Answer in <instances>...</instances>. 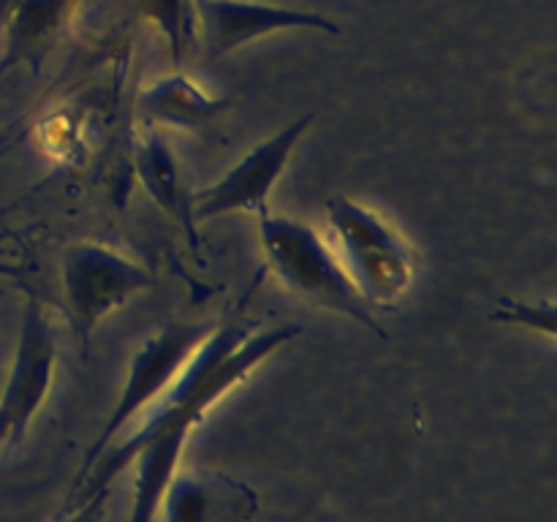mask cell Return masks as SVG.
I'll return each instance as SVG.
<instances>
[{"instance_id":"cell-4","label":"cell","mask_w":557,"mask_h":522,"mask_svg":"<svg viewBox=\"0 0 557 522\" xmlns=\"http://www.w3.org/2000/svg\"><path fill=\"white\" fill-rule=\"evenodd\" d=\"M215 330L207 321H172V324L161 326L152 337H147L136 353L131 357L128 364V378H125L123 391H120L117 402L109 411L107 422H103L101 433L96 435L92 446L87 449L85 462L76 471L74 484L71 489L79 487L82 478L87 476L92 465H96L98 457L112 446V440L123 433L125 424L136 417L139 411L150 408L163 391L172 386V381L177 378L180 370L188 364V359L194 357L196 348L205 343V337Z\"/></svg>"},{"instance_id":"cell-6","label":"cell","mask_w":557,"mask_h":522,"mask_svg":"<svg viewBox=\"0 0 557 522\" xmlns=\"http://www.w3.org/2000/svg\"><path fill=\"white\" fill-rule=\"evenodd\" d=\"M58 364V337L38 299H27L20 321L14 362L0 395V446L20 444L47 402Z\"/></svg>"},{"instance_id":"cell-8","label":"cell","mask_w":557,"mask_h":522,"mask_svg":"<svg viewBox=\"0 0 557 522\" xmlns=\"http://www.w3.org/2000/svg\"><path fill=\"white\" fill-rule=\"evenodd\" d=\"M199 33L205 36V58L218 60L245 44L283 30H321L337 36L341 25L319 11L288 5L250 3V0H194Z\"/></svg>"},{"instance_id":"cell-12","label":"cell","mask_w":557,"mask_h":522,"mask_svg":"<svg viewBox=\"0 0 557 522\" xmlns=\"http://www.w3.org/2000/svg\"><path fill=\"white\" fill-rule=\"evenodd\" d=\"M136 109L147 125L205 130L232 109V96H207L190 76L169 74L139 92Z\"/></svg>"},{"instance_id":"cell-7","label":"cell","mask_w":557,"mask_h":522,"mask_svg":"<svg viewBox=\"0 0 557 522\" xmlns=\"http://www.w3.org/2000/svg\"><path fill=\"white\" fill-rule=\"evenodd\" d=\"M315 120V112L294 120L275 136L256 145L237 166L228 169L215 185L199 190L194 196V217L199 221H212L228 212H248L253 217L270 215V194L281 174L286 172L292 152L297 141L302 139L305 130Z\"/></svg>"},{"instance_id":"cell-9","label":"cell","mask_w":557,"mask_h":522,"mask_svg":"<svg viewBox=\"0 0 557 522\" xmlns=\"http://www.w3.org/2000/svg\"><path fill=\"white\" fill-rule=\"evenodd\" d=\"M74 3L76 0H0V76L14 65H27L33 76L41 74L63 38Z\"/></svg>"},{"instance_id":"cell-14","label":"cell","mask_w":557,"mask_h":522,"mask_svg":"<svg viewBox=\"0 0 557 522\" xmlns=\"http://www.w3.org/2000/svg\"><path fill=\"white\" fill-rule=\"evenodd\" d=\"M493 321L500 324H515L525 326V330L544 332L547 337H555V302H525V299H511L504 297L498 302V308L490 315Z\"/></svg>"},{"instance_id":"cell-2","label":"cell","mask_w":557,"mask_h":522,"mask_svg":"<svg viewBox=\"0 0 557 522\" xmlns=\"http://www.w3.org/2000/svg\"><path fill=\"white\" fill-rule=\"evenodd\" d=\"M256 221H259V239L267 266L288 291L315 308L354 321L381 340H389L373 315V308L364 302L359 288L348 277L346 266L313 226L294 217L272 215V212Z\"/></svg>"},{"instance_id":"cell-10","label":"cell","mask_w":557,"mask_h":522,"mask_svg":"<svg viewBox=\"0 0 557 522\" xmlns=\"http://www.w3.org/2000/svg\"><path fill=\"white\" fill-rule=\"evenodd\" d=\"M161 504L166 522H250L259 511V495L223 473L177 471Z\"/></svg>"},{"instance_id":"cell-15","label":"cell","mask_w":557,"mask_h":522,"mask_svg":"<svg viewBox=\"0 0 557 522\" xmlns=\"http://www.w3.org/2000/svg\"><path fill=\"white\" fill-rule=\"evenodd\" d=\"M109 495H112V487L87 495V498L82 500V504H76L74 509L63 511V514H60V522H103Z\"/></svg>"},{"instance_id":"cell-13","label":"cell","mask_w":557,"mask_h":522,"mask_svg":"<svg viewBox=\"0 0 557 522\" xmlns=\"http://www.w3.org/2000/svg\"><path fill=\"white\" fill-rule=\"evenodd\" d=\"M136 14L161 30L169 44L172 63L180 69L185 54L196 47V38H199L194 0H136Z\"/></svg>"},{"instance_id":"cell-5","label":"cell","mask_w":557,"mask_h":522,"mask_svg":"<svg viewBox=\"0 0 557 522\" xmlns=\"http://www.w3.org/2000/svg\"><path fill=\"white\" fill-rule=\"evenodd\" d=\"M63 294L74 337L87 353L92 330L136 294L156 286V277L139 261L101 243H76L63 253Z\"/></svg>"},{"instance_id":"cell-11","label":"cell","mask_w":557,"mask_h":522,"mask_svg":"<svg viewBox=\"0 0 557 522\" xmlns=\"http://www.w3.org/2000/svg\"><path fill=\"white\" fill-rule=\"evenodd\" d=\"M134 163L136 174H139L141 185L150 194V199L183 228L190 248L199 250L201 234L194 217V194L185 185L183 166H180L172 145L152 125H147L145 136L136 145Z\"/></svg>"},{"instance_id":"cell-3","label":"cell","mask_w":557,"mask_h":522,"mask_svg":"<svg viewBox=\"0 0 557 522\" xmlns=\"http://www.w3.org/2000/svg\"><path fill=\"white\" fill-rule=\"evenodd\" d=\"M330 228L341 248L343 266L370 308L400 302L417 277V250L370 207L335 194L326 201Z\"/></svg>"},{"instance_id":"cell-1","label":"cell","mask_w":557,"mask_h":522,"mask_svg":"<svg viewBox=\"0 0 557 522\" xmlns=\"http://www.w3.org/2000/svg\"><path fill=\"white\" fill-rule=\"evenodd\" d=\"M253 326L256 324L250 321L239 319L215 326L196 348L188 364L180 370L172 386L158 397L156 411L150 413L145 427L136 430L125 444L107 449L98 457L79 487L69 493L63 511L74 509L98 489L112 487L114 476L125 471L131 462H136L134 504H131L128 522L156 520L196 424L210 413V408L226 391L243 384L270 353L302 335L299 324H277L259 332Z\"/></svg>"}]
</instances>
